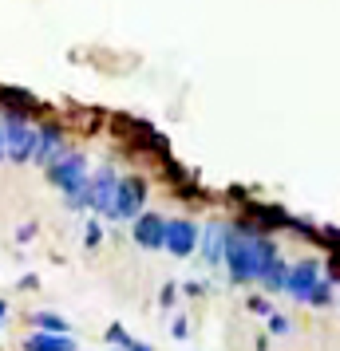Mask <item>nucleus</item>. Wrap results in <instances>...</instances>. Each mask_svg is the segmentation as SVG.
<instances>
[{
	"mask_svg": "<svg viewBox=\"0 0 340 351\" xmlns=\"http://www.w3.org/2000/svg\"><path fill=\"white\" fill-rule=\"evenodd\" d=\"M277 256L273 241L258 237V233H226V269L234 285H249V280H261L269 261Z\"/></svg>",
	"mask_w": 340,
	"mask_h": 351,
	"instance_id": "1",
	"label": "nucleus"
},
{
	"mask_svg": "<svg viewBox=\"0 0 340 351\" xmlns=\"http://www.w3.org/2000/svg\"><path fill=\"white\" fill-rule=\"evenodd\" d=\"M87 158L83 154H60V158L48 166V182L56 190H64L67 206L71 209H87Z\"/></svg>",
	"mask_w": 340,
	"mask_h": 351,
	"instance_id": "2",
	"label": "nucleus"
},
{
	"mask_svg": "<svg viewBox=\"0 0 340 351\" xmlns=\"http://www.w3.org/2000/svg\"><path fill=\"white\" fill-rule=\"evenodd\" d=\"M4 123V150H8V162H32L36 154V138H40V127H32L20 111H4L0 114Z\"/></svg>",
	"mask_w": 340,
	"mask_h": 351,
	"instance_id": "3",
	"label": "nucleus"
},
{
	"mask_svg": "<svg viewBox=\"0 0 340 351\" xmlns=\"http://www.w3.org/2000/svg\"><path fill=\"white\" fill-rule=\"evenodd\" d=\"M146 206V182L143 178H119V190H115V206L107 217L115 221H135Z\"/></svg>",
	"mask_w": 340,
	"mask_h": 351,
	"instance_id": "4",
	"label": "nucleus"
},
{
	"mask_svg": "<svg viewBox=\"0 0 340 351\" xmlns=\"http://www.w3.org/2000/svg\"><path fill=\"white\" fill-rule=\"evenodd\" d=\"M115 190H119V174H115L111 166H99L95 174L87 178V209H95V213H111Z\"/></svg>",
	"mask_w": 340,
	"mask_h": 351,
	"instance_id": "5",
	"label": "nucleus"
},
{
	"mask_svg": "<svg viewBox=\"0 0 340 351\" xmlns=\"http://www.w3.org/2000/svg\"><path fill=\"white\" fill-rule=\"evenodd\" d=\"M131 237H135V245H143L150 253L166 249V217H159V213H139L131 221Z\"/></svg>",
	"mask_w": 340,
	"mask_h": 351,
	"instance_id": "6",
	"label": "nucleus"
},
{
	"mask_svg": "<svg viewBox=\"0 0 340 351\" xmlns=\"http://www.w3.org/2000/svg\"><path fill=\"white\" fill-rule=\"evenodd\" d=\"M198 249V225L194 221H166V253L190 256Z\"/></svg>",
	"mask_w": 340,
	"mask_h": 351,
	"instance_id": "7",
	"label": "nucleus"
},
{
	"mask_svg": "<svg viewBox=\"0 0 340 351\" xmlns=\"http://www.w3.org/2000/svg\"><path fill=\"white\" fill-rule=\"evenodd\" d=\"M317 280H321L317 261H301V265H293V269H289V285H285V292L297 296V300H308V296H313V288H317Z\"/></svg>",
	"mask_w": 340,
	"mask_h": 351,
	"instance_id": "8",
	"label": "nucleus"
},
{
	"mask_svg": "<svg viewBox=\"0 0 340 351\" xmlns=\"http://www.w3.org/2000/svg\"><path fill=\"white\" fill-rule=\"evenodd\" d=\"M64 154V130L60 127H40V138H36V154H32V162L36 166H52V162Z\"/></svg>",
	"mask_w": 340,
	"mask_h": 351,
	"instance_id": "9",
	"label": "nucleus"
},
{
	"mask_svg": "<svg viewBox=\"0 0 340 351\" xmlns=\"http://www.w3.org/2000/svg\"><path fill=\"white\" fill-rule=\"evenodd\" d=\"M226 233L218 221L206 225V233H202V253H206V265H222L226 261Z\"/></svg>",
	"mask_w": 340,
	"mask_h": 351,
	"instance_id": "10",
	"label": "nucleus"
},
{
	"mask_svg": "<svg viewBox=\"0 0 340 351\" xmlns=\"http://www.w3.org/2000/svg\"><path fill=\"white\" fill-rule=\"evenodd\" d=\"M24 351H76V343L60 332H32L24 339Z\"/></svg>",
	"mask_w": 340,
	"mask_h": 351,
	"instance_id": "11",
	"label": "nucleus"
},
{
	"mask_svg": "<svg viewBox=\"0 0 340 351\" xmlns=\"http://www.w3.org/2000/svg\"><path fill=\"white\" fill-rule=\"evenodd\" d=\"M261 285L269 288V292H281V288L289 285V269L281 265V256H273V261H269V269H265V276H261Z\"/></svg>",
	"mask_w": 340,
	"mask_h": 351,
	"instance_id": "12",
	"label": "nucleus"
},
{
	"mask_svg": "<svg viewBox=\"0 0 340 351\" xmlns=\"http://www.w3.org/2000/svg\"><path fill=\"white\" fill-rule=\"evenodd\" d=\"M32 324L40 328V332H60V335H67V319L56 316V312H36Z\"/></svg>",
	"mask_w": 340,
	"mask_h": 351,
	"instance_id": "13",
	"label": "nucleus"
},
{
	"mask_svg": "<svg viewBox=\"0 0 340 351\" xmlns=\"http://www.w3.org/2000/svg\"><path fill=\"white\" fill-rule=\"evenodd\" d=\"M107 339H111L115 348H123V351H131V348H135V339H131V335L123 332L119 324H111V328H107Z\"/></svg>",
	"mask_w": 340,
	"mask_h": 351,
	"instance_id": "14",
	"label": "nucleus"
},
{
	"mask_svg": "<svg viewBox=\"0 0 340 351\" xmlns=\"http://www.w3.org/2000/svg\"><path fill=\"white\" fill-rule=\"evenodd\" d=\"M99 241H103V225L91 217V221H87V229H83V245H87V249H95Z\"/></svg>",
	"mask_w": 340,
	"mask_h": 351,
	"instance_id": "15",
	"label": "nucleus"
},
{
	"mask_svg": "<svg viewBox=\"0 0 340 351\" xmlns=\"http://www.w3.org/2000/svg\"><path fill=\"white\" fill-rule=\"evenodd\" d=\"M328 300H332V285H328V280H317V288H313L308 304H328Z\"/></svg>",
	"mask_w": 340,
	"mask_h": 351,
	"instance_id": "16",
	"label": "nucleus"
},
{
	"mask_svg": "<svg viewBox=\"0 0 340 351\" xmlns=\"http://www.w3.org/2000/svg\"><path fill=\"white\" fill-rule=\"evenodd\" d=\"M289 328H293V324L285 316H277V312L269 316V332H273V335H289Z\"/></svg>",
	"mask_w": 340,
	"mask_h": 351,
	"instance_id": "17",
	"label": "nucleus"
},
{
	"mask_svg": "<svg viewBox=\"0 0 340 351\" xmlns=\"http://www.w3.org/2000/svg\"><path fill=\"white\" fill-rule=\"evenodd\" d=\"M249 312H258V316H273L269 300H261V296H249Z\"/></svg>",
	"mask_w": 340,
	"mask_h": 351,
	"instance_id": "18",
	"label": "nucleus"
},
{
	"mask_svg": "<svg viewBox=\"0 0 340 351\" xmlns=\"http://www.w3.org/2000/svg\"><path fill=\"white\" fill-rule=\"evenodd\" d=\"M174 296H179V288L166 285V288H162V296H159V304H162V308H170V304H174Z\"/></svg>",
	"mask_w": 340,
	"mask_h": 351,
	"instance_id": "19",
	"label": "nucleus"
},
{
	"mask_svg": "<svg viewBox=\"0 0 340 351\" xmlns=\"http://www.w3.org/2000/svg\"><path fill=\"white\" fill-rule=\"evenodd\" d=\"M186 332H190V324H186V319H174V328H170V335H174V339H186Z\"/></svg>",
	"mask_w": 340,
	"mask_h": 351,
	"instance_id": "20",
	"label": "nucleus"
},
{
	"mask_svg": "<svg viewBox=\"0 0 340 351\" xmlns=\"http://www.w3.org/2000/svg\"><path fill=\"white\" fill-rule=\"evenodd\" d=\"M36 237V225H20V233H16V241H32Z\"/></svg>",
	"mask_w": 340,
	"mask_h": 351,
	"instance_id": "21",
	"label": "nucleus"
},
{
	"mask_svg": "<svg viewBox=\"0 0 340 351\" xmlns=\"http://www.w3.org/2000/svg\"><path fill=\"white\" fill-rule=\"evenodd\" d=\"M182 292H186V296H198V292H202V285H198V280H190V285H182Z\"/></svg>",
	"mask_w": 340,
	"mask_h": 351,
	"instance_id": "22",
	"label": "nucleus"
},
{
	"mask_svg": "<svg viewBox=\"0 0 340 351\" xmlns=\"http://www.w3.org/2000/svg\"><path fill=\"white\" fill-rule=\"evenodd\" d=\"M0 158H8V150H4V123H0Z\"/></svg>",
	"mask_w": 340,
	"mask_h": 351,
	"instance_id": "23",
	"label": "nucleus"
},
{
	"mask_svg": "<svg viewBox=\"0 0 340 351\" xmlns=\"http://www.w3.org/2000/svg\"><path fill=\"white\" fill-rule=\"evenodd\" d=\"M4 319H8V304L0 300V324H4Z\"/></svg>",
	"mask_w": 340,
	"mask_h": 351,
	"instance_id": "24",
	"label": "nucleus"
},
{
	"mask_svg": "<svg viewBox=\"0 0 340 351\" xmlns=\"http://www.w3.org/2000/svg\"><path fill=\"white\" fill-rule=\"evenodd\" d=\"M131 351H150V348H146V343H139V339H135V348H131Z\"/></svg>",
	"mask_w": 340,
	"mask_h": 351,
	"instance_id": "25",
	"label": "nucleus"
}]
</instances>
